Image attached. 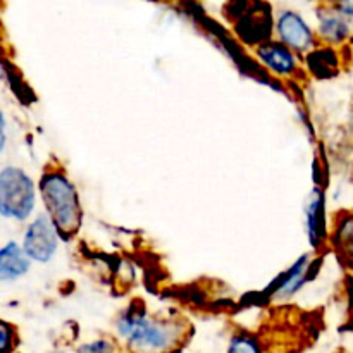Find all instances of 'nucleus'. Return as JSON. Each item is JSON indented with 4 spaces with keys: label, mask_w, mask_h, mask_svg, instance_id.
Returning <instances> with one entry per match:
<instances>
[{
    "label": "nucleus",
    "mask_w": 353,
    "mask_h": 353,
    "mask_svg": "<svg viewBox=\"0 0 353 353\" xmlns=\"http://www.w3.org/2000/svg\"><path fill=\"white\" fill-rule=\"evenodd\" d=\"M117 333L133 353H168L178 340L172 324L152 321L143 310L130 309L117 321Z\"/></svg>",
    "instance_id": "1"
},
{
    "label": "nucleus",
    "mask_w": 353,
    "mask_h": 353,
    "mask_svg": "<svg viewBox=\"0 0 353 353\" xmlns=\"http://www.w3.org/2000/svg\"><path fill=\"white\" fill-rule=\"evenodd\" d=\"M47 216L64 238L72 236L81 226L83 212L78 193L61 172H47L40 183Z\"/></svg>",
    "instance_id": "2"
},
{
    "label": "nucleus",
    "mask_w": 353,
    "mask_h": 353,
    "mask_svg": "<svg viewBox=\"0 0 353 353\" xmlns=\"http://www.w3.org/2000/svg\"><path fill=\"white\" fill-rule=\"evenodd\" d=\"M34 207V188L30 176L17 168H6L0 174V212L3 217L24 221Z\"/></svg>",
    "instance_id": "3"
},
{
    "label": "nucleus",
    "mask_w": 353,
    "mask_h": 353,
    "mask_svg": "<svg viewBox=\"0 0 353 353\" xmlns=\"http://www.w3.org/2000/svg\"><path fill=\"white\" fill-rule=\"evenodd\" d=\"M57 228L47 214L38 216L24 234L23 250L37 262H48L57 250Z\"/></svg>",
    "instance_id": "4"
},
{
    "label": "nucleus",
    "mask_w": 353,
    "mask_h": 353,
    "mask_svg": "<svg viewBox=\"0 0 353 353\" xmlns=\"http://www.w3.org/2000/svg\"><path fill=\"white\" fill-rule=\"evenodd\" d=\"M278 33L290 50L307 52L314 45V37L305 21L293 10H285L278 17Z\"/></svg>",
    "instance_id": "5"
},
{
    "label": "nucleus",
    "mask_w": 353,
    "mask_h": 353,
    "mask_svg": "<svg viewBox=\"0 0 353 353\" xmlns=\"http://www.w3.org/2000/svg\"><path fill=\"white\" fill-rule=\"evenodd\" d=\"M259 57L268 68L278 74H292L296 69V61L293 52L286 45L268 41L259 47Z\"/></svg>",
    "instance_id": "6"
},
{
    "label": "nucleus",
    "mask_w": 353,
    "mask_h": 353,
    "mask_svg": "<svg viewBox=\"0 0 353 353\" xmlns=\"http://www.w3.org/2000/svg\"><path fill=\"white\" fill-rule=\"evenodd\" d=\"M30 271V257L14 241L7 243L0 252V279L12 281Z\"/></svg>",
    "instance_id": "7"
},
{
    "label": "nucleus",
    "mask_w": 353,
    "mask_h": 353,
    "mask_svg": "<svg viewBox=\"0 0 353 353\" xmlns=\"http://www.w3.org/2000/svg\"><path fill=\"white\" fill-rule=\"evenodd\" d=\"M319 17V31L324 40L330 43H340V41L347 40V37L350 34V23H348V17H345L336 7H331V10L321 12Z\"/></svg>",
    "instance_id": "8"
},
{
    "label": "nucleus",
    "mask_w": 353,
    "mask_h": 353,
    "mask_svg": "<svg viewBox=\"0 0 353 353\" xmlns=\"http://www.w3.org/2000/svg\"><path fill=\"white\" fill-rule=\"evenodd\" d=\"M307 216V230H309L310 243L314 247L321 243V238L324 236V216H323V193L321 190H314L305 203Z\"/></svg>",
    "instance_id": "9"
},
{
    "label": "nucleus",
    "mask_w": 353,
    "mask_h": 353,
    "mask_svg": "<svg viewBox=\"0 0 353 353\" xmlns=\"http://www.w3.org/2000/svg\"><path fill=\"white\" fill-rule=\"evenodd\" d=\"M307 261H309V257L303 255V257H300V261L290 269L288 274L285 276L283 283L279 285L278 292H276V296H278V299H283V300L290 299V296L295 295V293L299 292L300 286L305 283L307 274H309V265H310V262Z\"/></svg>",
    "instance_id": "10"
},
{
    "label": "nucleus",
    "mask_w": 353,
    "mask_h": 353,
    "mask_svg": "<svg viewBox=\"0 0 353 353\" xmlns=\"http://www.w3.org/2000/svg\"><path fill=\"white\" fill-rule=\"evenodd\" d=\"M228 353H262L259 345L248 336H236L233 338Z\"/></svg>",
    "instance_id": "11"
},
{
    "label": "nucleus",
    "mask_w": 353,
    "mask_h": 353,
    "mask_svg": "<svg viewBox=\"0 0 353 353\" xmlns=\"http://www.w3.org/2000/svg\"><path fill=\"white\" fill-rule=\"evenodd\" d=\"M78 353H116V347L109 340H97L79 348Z\"/></svg>",
    "instance_id": "12"
},
{
    "label": "nucleus",
    "mask_w": 353,
    "mask_h": 353,
    "mask_svg": "<svg viewBox=\"0 0 353 353\" xmlns=\"http://www.w3.org/2000/svg\"><path fill=\"white\" fill-rule=\"evenodd\" d=\"M50 353H65V352H61V350H54V352H50Z\"/></svg>",
    "instance_id": "13"
},
{
    "label": "nucleus",
    "mask_w": 353,
    "mask_h": 353,
    "mask_svg": "<svg viewBox=\"0 0 353 353\" xmlns=\"http://www.w3.org/2000/svg\"><path fill=\"white\" fill-rule=\"evenodd\" d=\"M352 123H353V121H352ZM352 126H353V124H352Z\"/></svg>",
    "instance_id": "14"
}]
</instances>
